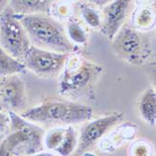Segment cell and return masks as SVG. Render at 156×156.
Segmentation results:
<instances>
[{
	"label": "cell",
	"instance_id": "3957f363",
	"mask_svg": "<svg viewBox=\"0 0 156 156\" xmlns=\"http://www.w3.org/2000/svg\"><path fill=\"white\" fill-rule=\"evenodd\" d=\"M20 116L37 125H73L89 122L93 117V108L72 101H46L26 109Z\"/></svg>",
	"mask_w": 156,
	"mask_h": 156
},
{
	"label": "cell",
	"instance_id": "4fadbf2b",
	"mask_svg": "<svg viewBox=\"0 0 156 156\" xmlns=\"http://www.w3.org/2000/svg\"><path fill=\"white\" fill-rule=\"evenodd\" d=\"M25 69L24 65L13 58L11 55L0 48V78L18 75Z\"/></svg>",
	"mask_w": 156,
	"mask_h": 156
},
{
	"label": "cell",
	"instance_id": "6da1fadb",
	"mask_svg": "<svg viewBox=\"0 0 156 156\" xmlns=\"http://www.w3.org/2000/svg\"><path fill=\"white\" fill-rule=\"evenodd\" d=\"M32 46L57 53L72 54L75 45L64 26L49 14L18 16Z\"/></svg>",
	"mask_w": 156,
	"mask_h": 156
},
{
	"label": "cell",
	"instance_id": "8fae6325",
	"mask_svg": "<svg viewBox=\"0 0 156 156\" xmlns=\"http://www.w3.org/2000/svg\"><path fill=\"white\" fill-rule=\"evenodd\" d=\"M51 2L48 0H12L9 1V8L17 16L49 14Z\"/></svg>",
	"mask_w": 156,
	"mask_h": 156
},
{
	"label": "cell",
	"instance_id": "d6986e66",
	"mask_svg": "<svg viewBox=\"0 0 156 156\" xmlns=\"http://www.w3.org/2000/svg\"><path fill=\"white\" fill-rule=\"evenodd\" d=\"M132 156H150L151 153V146L148 143L137 142L132 148Z\"/></svg>",
	"mask_w": 156,
	"mask_h": 156
},
{
	"label": "cell",
	"instance_id": "9a60e30c",
	"mask_svg": "<svg viewBox=\"0 0 156 156\" xmlns=\"http://www.w3.org/2000/svg\"><path fill=\"white\" fill-rule=\"evenodd\" d=\"M66 35L69 40L75 42L77 44H85L88 40V37L86 32L80 25V23L75 20H70L67 23Z\"/></svg>",
	"mask_w": 156,
	"mask_h": 156
},
{
	"label": "cell",
	"instance_id": "ba28073f",
	"mask_svg": "<svg viewBox=\"0 0 156 156\" xmlns=\"http://www.w3.org/2000/svg\"><path fill=\"white\" fill-rule=\"evenodd\" d=\"M122 118V113H112L83 125L78 136L76 150L71 156H81L84 152L89 151Z\"/></svg>",
	"mask_w": 156,
	"mask_h": 156
},
{
	"label": "cell",
	"instance_id": "5b68a950",
	"mask_svg": "<svg viewBox=\"0 0 156 156\" xmlns=\"http://www.w3.org/2000/svg\"><path fill=\"white\" fill-rule=\"evenodd\" d=\"M111 43L116 56L131 65H145L153 53L151 41L147 35L130 25H123Z\"/></svg>",
	"mask_w": 156,
	"mask_h": 156
},
{
	"label": "cell",
	"instance_id": "7402d4cb",
	"mask_svg": "<svg viewBox=\"0 0 156 156\" xmlns=\"http://www.w3.org/2000/svg\"><path fill=\"white\" fill-rule=\"evenodd\" d=\"M32 156H58V155L53 154L51 152H48V151H39V152L32 155Z\"/></svg>",
	"mask_w": 156,
	"mask_h": 156
},
{
	"label": "cell",
	"instance_id": "603a6c76",
	"mask_svg": "<svg viewBox=\"0 0 156 156\" xmlns=\"http://www.w3.org/2000/svg\"><path fill=\"white\" fill-rule=\"evenodd\" d=\"M81 156H96V154L94 153V152H93V151H86V152H84Z\"/></svg>",
	"mask_w": 156,
	"mask_h": 156
},
{
	"label": "cell",
	"instance_id": "44dd1931",
	"mask_svg": "<svg viewBox=\"0 0 156 156\" xmlns=\"http://www.w3.org/2000/svg\"><path fill=\"white\" fill-rule=\"evenodd\" d=\"M9 1H4V0H0V15L3 13V11L8 8Z\"/></svg>",
	"mask_w": 156,
	"mask_h": 156
},
{
	"label": "cell",
	"instance_id": "30bf717a",
	"mask_svg": "<svg viewBox=\"0 0 156 156\" xmlns=\"http://www.w3.org/2000/svg\"><path fill=\"white\" fill-rule=\"evenodd\" d=\"M133 5L130 0H116L105 5L101 18V33L110 40L114 38L129 17Z\"/></svg>",
	"mask_w": 156,
	"mask_h": 156
},
{
	"label": "cell",
	"instance_id": "5bb4252c",
	"mask_svg": "<svg viewBox=\"0 0 156 156\" xmlns=\"http://www.w3.org/2000/svg\"><path fill=\"white\" fill-rule=\"evenodd\" d=\"M78 142V135L73 125H68L66 127L65 136L59 147L54 151L58 156H71L75 151Z\"/></svg>",
	"mask_w": 156,
	"mask_h": 156
},
{
	"label": "cell",
	"instance_id": "7c38bea8",
	"mask_svg": "<svg viewBox=\"0 0 156 156\" xmlns=\"http://www.w3.org/2000/svg\"><path fill=\"white\" fill-rule=\"evenodd\" d=\"M138 112L148 124L153 126L156 121V94L152 88L146 89L138 100Z\"/></svg>",
	"mask_w": 156,
	"mask_h": 156
},
{
	"label": "cell",
	"instance_id": "2e32d148",
	"mask_svg": "<svg viewBox=\"0 0 156 156\" xmlns=\"http://www.w3.org/2000/svg\"><path fill=\"white\" fill-rule=\"evenodd\" d=\"M66 127H56L51 129L45 136L43 139V144L50 151H55L61 144L65 136Z\"/></svg>",
	"mask_w": 156,
	"mask_h": 156
},
{
	"label": "cell",
	"instance_id": "ffe728a7",
	"mask_svg": "<svg viewBox=\"0 0 156 156\" xmlns=\"http://www.w3.org/2000/svg\"><path fill=\"white\" fill-rule=\"evenodd\" d=\"M9 113L0 110V134H7L9 129Z\"/></svg>",
	"mask_w": 156,
	"mask_h": 156
},
{
	"label": "cell",
	"instance_id": "9c48e42d",
	"mask_svg": "<svg viewBox=\"0 0 156 156\" xmlns=\"http://www.w3.org/2000/svg\"><path fill=\"white\" fill-rule=\"evenodd\" d=\"M27 92L24 81L18 75L3 78L0 88V110L21 115L27 108Z\"/></svg>",
	"mask_w": 156,
	"mask_h": 156
},
{
	"label": "cell",
	"instance_id": "ac0fdd59",
	"mask_svg": "<svg viewBox=\"0 0 156 156\" xmlns=\"http://www.w3.org/2000/svg\"><path fill=\"white\" fill-rule=\"evenodd\" d=\"M154 22L155 17L153 11L149 8L141 9V10L138 11L136 18V23L137 27L141 28V29H147V28L152 26Z\"/></svg>",
	"mask_w": 156,
	"mask_h": 156
},
{
	"label": "cell",
	"instance_id": "cb8c5ba5",
	"mask_svg": "<svg viewBox=\"0 0 156 156\" xmlns=\"http://www.w3.org/2000/svg\"><path fill=\"white\" fill-rule=\"evenodd\" d=\"M5 135L6 134H0V150H1V145H2V142H3V139L5 137Z\"/></svg>",
	"mask_w": 156,
	"mask_h": 156
},
{
	"label": "cell",
	"instance_id": "d4e9b609",
	"mask_svg": "<svg viewBox=\"0 0 156 156\" xmlns=\"http://www.w3.org/2000/svg\"><path fill=\"white\" fill-rule=\"evenodd\" d=\"M2 78H0V88H1V83H2Z\"/></svg>",
	"mask_w": 156,
	"mask_h": 156
},
{
	"label": "cell",
	"instance_id": "e0dca14e",
	"mask_svg": "<svg viewBox=\"0 0 156 156\" xmlns=\"http://www.w3.org/2000/svg\"><path fill=\"white\" fill-rule=\"evenodd\" d=\"M80 10L83 20L89 26L93 28H98L101 26V16L94 8L87 4L81 3L80 4Z\"/></svg>",
	"mask_w": 156,
	"mask_h": 156
},
{
	"label": "cell",
	"instance_id": "7a4b0ae2",
	"mask_svg": "<svg viewBox=\"0 0 156 156\" xmlns=\"http://www.w3.org/2000/svg\"><path fill=\"white\" fill-rule=\"evenodd\" d=\"M10 123L0 150V156H32L43 151L45 132L14 112H8Z\"/></svg>",
	"mask_w": 156,
	"mask_h": 156
},
{
	"label": "cell",
	"instance_id": "8992f818",
	"mask_svg": "<svg viewBox=\"0 0 156 156\" xmlns=\"http://www.w3.org/2000/svg\"><path fill=\"white\" fill-rule=\"evenodd\" d=\"M30 47V40L18 16L8 6L0 15V48L23 63Z\"/></svg>",
	"mask_w": 156,
	"mask_h": 156
},
{
	"label": "cell",
	"instance_id": "277c9868",
	"mask_svg": "<svg viewBox=\"0 0 156 156\" xmlns=\"http://www.w3.org/2000/svg\"><path fill=\"white\" fill-rule=\"evenodd\" d=\"M63 70L58 92L71 96L90 90L104 68L80 56L69 54Z\"/></svg>",
	"mask_w": 156,
	"mask_h": 156
},
{
	"label": "cell",
	"instance_id": "52a82bcc",
	"mask_svg": "<svg viewBox=\"0 0 156 156\" xmlns=\"http://www.w3.org/2000/svg\"><path fill=\"white\" fill-rule=\"evenodd\" d=\"M68 56L69 54L53 52L31 45L23 64L25 68L39 77L54 78L63 71Z\"/></svg>",
	"mask_w": 156,
	"mask_h": 156
}]
</instances>
